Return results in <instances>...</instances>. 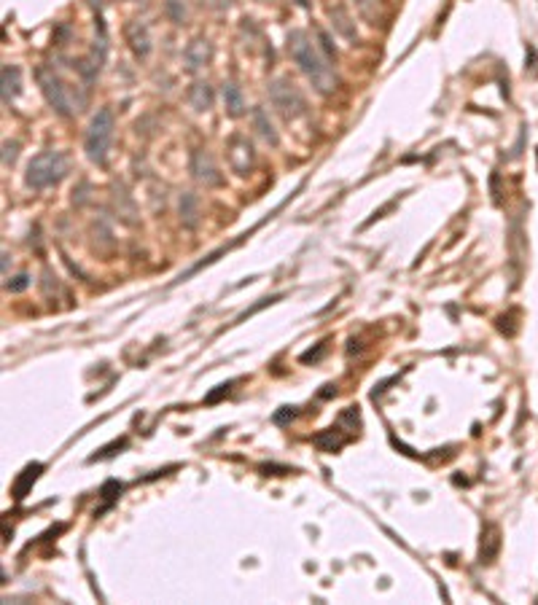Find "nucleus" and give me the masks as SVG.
Returning <instances> with one entry per match:
<instances>
[{"label": "nucleus", "instance_id": "f257e3e1", "mask_svg": "<svg viewBox=\"0 0 538 605\" xmlns=\"http://www.w3.org/2000/svg\"><path fill=\"white\" fill-rule=\"evenodd\" d=\"M288 54L299 65V70L309 78V84L315 87L318 94H331V91L337 89V73H334V68L318 51V46L309 41V35L305 30L288 32Z\"/></svg>", "mask_w": 538, "mask_h": 605}, {"label": "nucleus", "instance_id": "f03ea898", "mask_svg": "<svg viewBox=\"0 0 538 605\" xmlns=\"http://www.w3.org/2000/svg\"><path fill=\"white\" fill-rule=\"evenodd\" d=\"M38 84H41V91H44L46 103L60 113L62 119L76 116L78 110L84 108V103H87V97L78 94L76 87H70L54 68H38Z\"/></svg>", "mask_w": 538, "mask_h": 605}, {"label": "nucleus", "instance_id": "7ed1b4c3", "mask_svg": "<svg viewBox=\"0 0 538 605\" xmlns=\"http://www.w3.org/2000/svg\"><path fill=\"white\" fill-rule=\"evenodd\" d=\"M65 175H68V156L62 151H44L27 165L25 183L35 191H41L49 186H57Z\"/></svg>", "mask_w": 538, "mask_h": 605}, {"label": "nucleus", "instance_id": "20e7f679", "mask_svg": "<svg viewBox=\"0 0 538 605\" xmlns=\"http://www.w3.org/2000/svg\"><path fill=\"white\" fill-rule=\"evenodd\" d=\"M113 129H116L113 110L110 108H100L94 113L89 129H87V140H84L87 156L92 159L94 165H105L108 162V151H110V143H113Z\"/></svg>", "mask_w": 538, "mask_h": 605}, {"label": "nucleus", "instance_id": "39448f33", "mask_svg": "<svg viewBox=\"0 0 538 605\" xmlns=\"http://www.w3.org/2000/svg\"><path fill=\"white\" fill-rule=\"evenodd\" d=\"M269 103L277 108V113L286 121L299 119L302 113H307V100L302 97V91L293 87L286 78H275L269 81Z\"/></svg>", "mask_w": 538, "mask_h": 605}, {"label": "nucleus", "instance_id": "423d86ee", "mask_svg": "<svg viewBox=\"0 0 538 605\" xmlns=\"http://www.w3.org/2000/svg\"><path fill=\"white\" fill-rule=\"evenodd\" d=\"M226 156H229V165L237 175H248L253 170V162H256V153H253V146L245 135H231L229 143H226Z\"/></svg>", "mask_w": 538, "mask_h": 605}, {"label": "nucleus", "instance_id": "0eeeda50", "mask_svg": "<svg viewBox=\"0 0 538 605\" xmlns=\"http://www.w3.org/2000/svg\"><path fill=\"white\" fill-rule=\"evenodd\" d=\"M191 175H194V181H200L202 186H221L224 183V175L218 172V167H215L213 156L207 151H191Z\"/></svg>", "mask_w": 538, "mask_h": 605}, {"label": "nucleus", "instance_id": "6e6552de", "mask_svg": "<svg viewBox=\"0 0 538 605\" xmlns=\"http://www.w3.org/2000/svg\"><path fill=\"white\" fill-rule=\"evenodd\" d=\"M127 41H129V49L135 51L138 60H146L151 54V35H148V27L143 22H129L127 25Z\"/></svg>", "mask_w": 538, "mask_h": 605}, {"label": "nucleus", "instance_id": "1a4fd4ad", "mask_svg": "<svg viewBox=\"0 0 538 605\" xmlns=\"http://www.w3.org/2000/svg\"><path fill=\"white\" fill-rule=\"evenodd\" d=\"M210 57H213V46H210L207 38H194L184 51V60L188 70H200L202 65L210 62Z\"/></svg>", "mask_w": 538, "mask_h": 605}, {"label": "nucleus", "instance_id": "9d476101", "mask_svg": "<svg viewBox=\"0 0 538 605\" xmlns=\"http://www.w3.org/2000/svg\"><path fill=\"white\" fill-rule=\"evenodd\" d=\"M0 78H3V106H11L19 89H22V73H19L16 65L6 62L3 70H0Z\"/></svg>", "mask_w": 538, "mask_h": 605}, {"label": "nucleus", "instance_id": "9b49d317", "mask_svg": "<svg viewBox=\"0 0 538 605\" xmlns=\"http://www.w3.org/2000/svg\"><path fill=\"white\" fill-rule=\"evenodd\" d=\"M328 16H331V25H334V30L342 35V38H347V41H358V32H355V25L350 14H347V8L345 6H328Z\"/></svg>", "mask_w": 538, "mask_h": 605}, {"label": "nucleus", "instance_id": "f8f14e48", "mask_svg": "<svg viewBox=\"0 0 538 605\" xmlns=\"http://www.w3.org/2000/svg\"><path fill=\"white\" fill-rule=\"evenodd\" d=\"M41 471H44V466H41V463H30L27 469H25L22 473H19V476H16L14 487H11V495H14L16 500H25V498H27V492L32 490V484L38 482Z\"/></svg>", "mask_w": 538, "mask_h": 605}, {"label": "nucleus", "instance_id": "ddd939ff", "mask_svg": "<svg viewBox=\"0 0 538 605\" xmlns=\"http://www.w3.org/2000/svg\"><path fill=\"white\" fill-rule=\"evenodd\" d=\"M213 87L207 84V81H197V84H191V89H188V103L194 110H210L213 108Z\"/></svg>", "mask_w": 538, "mask_h": 605}, {"label": "nucleus", "instance_id": "4468645a", "mask_svg": "<svg viewBox=\"0 0 538 605\" xmlns=\"http://www.w3.org/2000/svg\"><path fill=\"white\" fill-rule=\"evenodd\" d=\"M221 94H224V106L229 110V116H243L245 113V97H243V89L234 81H226Z\"/></svg>", "mask_w": 538, "mask_h": 605}, {"label": "nucleus", "instance_id": "2eb2a0df", "mask_svg": "<svg viewBox=\"0 0 538 605\" xmlns=\"http://www.w3.org/2000/svg\"><path fill=\"white\" fill-rule=\"evenodd\" d=\"M498 549H501V533H498L495 525H487V528H485V535H482L479 562H492L498 557Z\"/></svg>", "mask_w": 538, "mask_h": 605}, {"label": "nucleus", "instance_id": "dca6fc26", "mask_svg": "<svg viewBox=\"0 0 538 605\" xmlns=\"http://www.w3.org/2000/svg\"><path fill=\"white\" fill-rule=\"evenodd\" d=\"M178 210H181V224H184L186 229H194L200 224V199L194 197L191 191H186L184 197H181Z\"/></svg>", "mask_w": 538, "mask_h": 605}, {"label": "nucleus", "instance_id": "f3484780", "mask_svg": "<svg viewBox=\"0 0 538 605\" xmlns=\"http://www.w3.org/2000/svg\"><path fill=\"white\" fill-rule=\"evenodd\" d=\"M312 444L321 450V452H339L345 444H347V436H342V431L339 428H328V431H323L318 433Z\"/></svg>", "mask_w": 538, "mask_h": 605}, {"label": "nucleus", "instance_id": "a211bd4d", "mask_svg": "<svg viewBox=\"0 0 538 605\" xmlns=\"http://www.w3.org/2000/svg\"><path fill=\"white\" fill-rule=\"evenodd\" d=\"M250 119H253V127H256V132L269 143V146H277L280 143V137H277L275 127H272V121L267 116V110L264 108H253V113H250Z\"/></svg>", "mask_w": 538, "mask_h": 605}, {"label": "nucleus", "instance_id": "6ab92c4d", "mask_svg": "<svg viewBox=\"0 0 538 605\" xmlns=\"http://www.w3.org/2000/svg\"><path fill=\"white\" fill-rule=\"evenodd\" d=\"M165 14L175 22V25H184L186 22V6L184 0H165Z\"/></svg>", "mask_w": 538, "mask_h": 605}, {"label": "nucleus", "instance_id": "aec40b11", "mask_svg": "<svg viewBox=\"0 0 538 605\" xmlns=\"http://www.w3.org/2000/svg\"><path fill=\"white\" fill-rule=\"evenodd\" d=\"M355 8H358V14L364 16V19H369L371 25H374V19H377V0H355Z\"/></svg>", "mask_w": 538, "mask_h": 605}, {"label": "nucleus", "instance_id": "412c9836", "mask_svg": "<svg viewBox=\"0 0 538 605\" xmlns=\"http://www.w3.org/2000/svg\"><path fill=\"white\" fill-rule=\"evenodd\" d=\"M318 41H321V49H323V57L328 62H334L337 60V49H334V44H331V38L326 35L323 30H318Z\"/></svg>", "mask_w": 538, "mask_h": 605}, {"label": "nucleus", "instance_id": "4be33fe9", "mask_svg": "<svg viewBox=\"0 0 538 605\" xmlns=\"http://www.w3.org/2000/svg\"><path fill=\"white\" fill-rule=\"evenodd\" d=\"M16 156H19V143H11V140H6L3 143V165L6 167H11L16 162Z\"/></svg>", "mask_w": 538, "mask_h": 605}, {"label": "nucleus", "instance_id": "5701e85b", "mask_svg": "<svg viewBox=\"0 0 538 605\" xmlns=\"http://www.w3.org/2000/svg\"><path fill=\"white\" fill-rule=\"evenodd\" d=\"M280 299H283V296H269V299H262V302H259V304H253V307H250V310H245V312H243V315H240V318L234 320V323H243V320H245V318H250V315H256V312H259V310H264V307H269V304L280 302Z\"/></svg>", "mask_w": 538, "mask_h": 605}, {"label": "nucleus", "instance_id": "b1692460", "mask_svg": "<svg viewBox=\"0 0 538 605\" xmlns=\"http://www.w3.org/2000/svg\"><path fill=\"white\" fill-rule=\"evenodd\" d=\"M27 286H30V277H27V274H16V277H11V280L6 283V291H11V293H22Z\"/></svg>", "mask_w": 538, "mask_h": 605}, {"label": "nucleus", "instance_id": "393cba45", "mask_svg": "<svg viewBox=\"0 0 538 605\" xmlns=\"http://www.w3.org/2000/svg\"><path fill=\"white\" fill-rule=\"evenodd\" d=\"M296 414H299V409L296 407H280V412H275L272 420H275L277 425H286V423H291Z\"/></svg>", "mask_w": 538, "mask_h": 605}, {"label": "nucleus", "instance_id": "a878e982", "mask_svg": "<svg viewBox=\"0 0 538 605\" xmlns=\"http://www.w3.org/2000/svg\"><path fill=\"white\" fill-rule=\"evenodd\" d=\"M122 447H127V439H119V441H113V444H108V447H103L97 454H92V463L94 460H103V457H110V454H116L113 450H122Z\"/></svg>", "mask_w": 538, "mask_h": 605}, {"label": "nucleus", "instance_id": "bb28decb", "mask_svg": "<svg viewBox=\"0 0 538 605\" xmlns=\"http://www.w3.org/2000/svg\"><path fill=\"white\" fill-rule=\"evenodd\" d=\"M323 352H326V342H321V345H318V348L315 350H309V352H305V355H302V363H315V361H321V355Z\"/></svg>", "mask_w": 538, "mask_h": 605}, {"label": "nucleus", "instance_id": "cd10ccee", "mask_svg": "<svg viewBox=\"0 0 538 605\" xmlns=\"http://www.w3.org/2000/svg\"><path fill=\"white\" fill-rule=\"evenodd\" d=\"M119 492H122V484H119V482H108L105 487H103V492H100V495H103L105 500H113L116 495H119Z\"/></svg>", "mask_w": 538, "mask_h": 605}, {"label": "nucleus", "instance_id": "c85d7f7f", "mask_svg": "<svg viewBox=\"0 0 538 605\" xmlns=\"http://www.w3.org/2000/svg\"><path fill=\"white\" fill-rule=\"evenodd\" d=\"M229 388H231V382H226V385H218V390H215V393L207 395V404H215V401H218L221 395H226V393H229Z\"/></svg>", "mask_w": 538, "mask_h": 605}, {"label": "nucleus", "instance_id": "c756f323", "mask_svg": "<svg viewBox=\"0 0 538 605\" xmlns=\"http://www.w3.org/2000/svg\"><path fill=\"white\" fill-rule=\"evenodd\" d=\"M527 54H530V65H525V70H530V73H536V62H538V51L533 46H527Z\"/></svg>", "mask_w": 538, "mask_h": 605}, {"label": "nucleus", "instance_id": "7c9ffc66", "mask_svg": "<svg viewBox=\"0 0 538 605\" xmlns=\"http://www.w3.org/2000/svg\"><path fill=\"white\" fill-rule=\"evenodd\" d=\"M68 38H70V30H68V27H65V25H62L60 30H57V35H54V41H57V44H65V41H68Z\"/></svg>", "mask_w": 538, "mask_h": 605}, {"label": "nucleus", "instance_id": "2f4dec72", "mask_svg": "<svg viewBox=\"0 0 538 605\" xmlns=\"http://www.w3.org/2000/svg\"><path fill=\"white\" fill-rule=\"evenodd\" d=\"M231 3H234V0H213V6L218 8V11H226Z\"/></svg>", "mask_w": 538, "mask_h": 605}, {"label": "nucleus", "instance_id": "473e14b6", "mask_svg": "<svg viewBox=\"0 0 538 605\" xmlns=\"http://www.w3.org/2000/svg\"><path fill=\"white\" fill-rule=\"evenodd\" d=\"M262 471H280V473H291V469H286V466H262ZM277 473V476H280Z\"/></svg>", "mask_w": 538, "mask_h": 605}, {"label": "nucleus", "instance_id": "72a5a7b5", "mask_svg": "<svg viewBox=\"0 0 538 605\" xmlns=\"http://www.w3.org/2000/svg\"><path fill=\"white\" fill-rule=\"evenodd\" d=\"M8 258H11L8 253H3V272L6 274H8Z\"/></svg>", "mask_w": 538, "mask_h": 605}, {"label": "nucleus", "instance_id": "f704fd0d", "mask_svg": "<svg viewBox=\"0 0 538 605\" xmlns=\"http://www.w3.org/2000/svg\"><path fill=\"white\" fill-rule=\"evenodd\" d=\"M89 6H94V8L100 11V8H103V0H89Z\"/></svg>", "mask_w": 538, "mask_h": 605}]
</instances>
